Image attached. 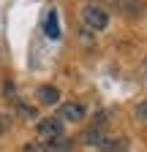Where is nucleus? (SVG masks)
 <instances>
[{
	"mask_svg": "<svg viewBox=\"0 0 147 152\" xmlns=\"http://www.w3.org/2000/svg\"><path fill=\"white\" fill-rule=\"evenodd\" d=\"M79 16H82V22L90 27V30H106V25H109V14H106V8H101L98 3H85L82 6V11H79Z\"/></svg>",
	"mask_w": 147,
	"mask_h": 152,
	"instance_id": "1",
	"label": "nucleus"
},
{
	"mask_svg": "<svg viewBox=\"0 0 147 152\" xmlns=\"http://www.w3.org/2000/svg\"><path fill=\"white\" fill-rule=\"evenodd\" d=\"M35 136L41 141H52L57 136H65V122L57 117H44L41 122H35Z\"/></svg>",
	"mask_w": 147,
	"mask_h": 152,
	"instance_id": "2",
	"label": "nucleus"
},
{
	"mask_svg": "<svg viewBox=\"0 0 147 152\" xmlns=\"http://www.w3.org/2000/svg\"><path fill=\"white\" fill-rule=\"evenodd\" d=\"M54 117L63 120V122H82L87 117V106L79 103V101H63L57 106V114H54Z\"/></svg>",
	"mask_w": 147,
	"mask_h": 152,
	"instance_id": "3",
	"label": "nucleus"
},
{
	"mask_svg": "<svg viewBox=\"0 0 147 152\" xmlns=\"http://www.w3.org/2000/svg\"><path fill=\"white\" fill-rule=\"evenodd\" d=\"M79 139H82V144H85V147H98V149H101V147H104V141H106L109 136H106V130H104V128H93V125H90Z\"/></svg>",
	"mask_w": 147,
	"mask_h": 152,
	"instance_id": "4",
	"label": "nucleus"
},
{
	"mask_svg": "<svg viewBox=\"0 0 147 152\" xmlns=\"http://www.w3.org/2000/svg\"><path fill=\"white\" fill-rule=\"evenodd\" d=\"M35 98H38L44 106H54V103H60V90L54 84H41L38 90H35Z\"/></svg>",
	"mask_w": 147,
	"mask_h": 152,
	"instance_id": "5",
	"label": "nucleus"
},
{
	"mask_svg": "<svg viewBox=\"0 0 147 152\" xmlns=\"http://www.w3.org/2000/svg\"><path fill=\"white\" fill-rule=\"evenodd\" d=\"M44 33L46 38H52V41H57L60 38V22H57V11L49 8L46 11V19H44Z\"/></svg>",
	"mask_w": 147,
	"mask_h": 152,
	"instance_id": "6",
	"label": "nucleus"
},
{
	"mask_svg": "<svg viewBox=\"0 0 147 152\" xmlns=\"http://www.w3.org/2000/svg\"><path fill=\"white\" fill-rule=\"evenodd\" d=\"M112 3H115L123 14H128V16H139V14H144V0H112Z\"/></svg>",
	"mask_w": 147,
	"mask_h": 152,
	"instance_id": "7",
	"label": "nucleus"
},
{
	"mask_svg": "<svg viewBox=\"0 0 147 152\" xmlns=\"http://www.w3.org/2000/svg\"><path fill=\"white\" fill-rule=\"evenodd\" d=\"M71 149H74V139L71 136H57V139L46 141V152H71Z\"/></svg>",
	"mask_w": 147,
	"mask_h": 152,
	"instance_id": "8",
	"label": "nucleus"
},
{
	"mask_svg": "<svg viewBox=\"0 0 147 152\" xmlns=\"http://www.w3.org/2000/svg\"><path fill=\"white\" fill-rule=\"evenodd\" d=\"M101 149L104 152H128V139H123V136H109Z\"/></svg>",
	"mask_w": 147,
	"mask_h": 152,
	"instance_id": "9",
	"label": "nucleus"
},
{
	"mask_svg": "<svg viewBox=\"0 0 147 152\" xmlns=\"http://www.w3.org/2000/svg\"><path fill=\"white\" fill-rule=\"evenodd\" d=\"M14 109H16V114H22V117H27V120H35V117H38V111H35L33 106H27V103H22V101H16Z\"/></svg>",
	"mask_w": 147,
	"mask_h": 152,
	"instance_id": "10",
	"label": "nucleus"
},
{
	"mask_svg": "<svg viewBox=\"0 0 147 152\" xmlns=\"http://www.w3.org/2000/svg\"><path fill=\"white\" fill-rule=\"evenodd\" d=\"M3 95H6V101H11V103H16V101H19V98H16V84H14V82H6Z\"/></svg>",
	"mask_w": 147,
	"mask_h": 152,
	"instance_id": "11",
	"label": "nucleus"
},
{
	"mask_svg": "<svg viewBox=\"0 0 147 152\" xmlns=\"http://www.w3.org/2000/svg\"><path fill=\"white\" fill-rule=\"evenodd\" d=\"M134 117H136L139 122H147V101L136 103V109H134Z\"/></svg>",
	"mask_w": 147,
	"mask_h": 152,
	"instance_id": "12",
	"label": "nucleus"
},
{
	"mask_svg": "<svg viewBox=\"0 0 147 152\" xmlns=\"http://www.w3.org/2000/svg\"><path fill=\"white\" fill-rule=\"evenodd\" d=\"M22 152H46V147H44L41 141H27V144L22 147Z\"/></svg>",
	"mask_w": 147,
	"mask_h": 152,
	"instance_id": "13",
	"label": "nucleus"
},
{
	"mask_svg": "<svg viewBox=\"0 0 147 152\" xmlns=\"http://www.w3.org/2000/svg\"><path fill=\"white\" fill-rule=\"evenodd\" d=\"M6 130H8V117H6V114H0V136H3Z\"/></svg>",
	"mask_w": 147,
	"mask_h": 152,
	"instance_id": "14",
	"label": "nucleus"
}]
</instances>
